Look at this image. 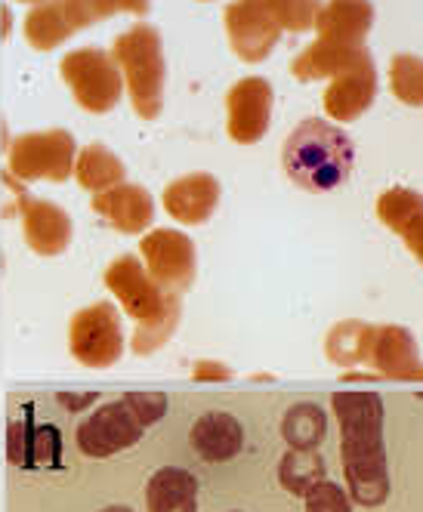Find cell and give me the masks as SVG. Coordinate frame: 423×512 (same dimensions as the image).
I'll use <instances>...</instances> for the list:
<instances>
[{
	"label": "cell",
	"mask_w": 423,
	"mask_h": 512,
	"mask_svg": "<svg viewBox=\"0 0 423 512\" xmlns=\"http://www.w3.org/2000/svg\"><path fill=\"white\" fill-rule=\"evenodd\" d=\"M331 411L340 426V463L346 491L356 506L377 509L390 500V457L383 438V398L377 392H334Z\"/></svg>",
	"instance_id": "1"
},
{
	"label": "cell",
	"mask_w": 423,
	"mask_h": 512,
	"mask_svg": "<svg viewBox=\"0 0 423 512\" xmlns=\"http://www.w3.org/2000/svg\"><path fill=\"white\" fill-rule=\"evenodd\" d=\"M105 287L121 303V309L136 321L133 331V352L152 355L158 352L180 327L183 300L173 290H164L133 253H121L105 269Z\"/></svg>",
	"instance_id": "2"
},
{
	"label": "cell",
	"mask_w": 423,
	"mask_h": 512,
	"mask_svg": "<svg viewBox=\"0 0 423 512\" xmlns=\"http://www.w3.org/2000/svg\"><path fill=\"white\" fill-rule=\"evenodd\" d=\"M281 167L297 189L325 195L340 189L356 167V145L331 121L306 118L281 145Z\"/></svg>",
	"instance_id": "3"
},
{
	"label": "cell",
	"mask_w": 423,
	"mask_h": 512,
	"mask_svg": "<svg viewBox=\"0 0 423 512\" xmlns=\"http://www.w3.org/2000/svg\"><path fill=\"white\" fill-rule=\"evenodd\" d=\"M112 56L121 68L124 90L133 112L143 121H155L164 112L167 59L161 31L149 22H136L112 44Z\"/></svg>",
	"instance_id": "4"
},
{
	"label": "cell",
	"mask_w": 423,
	"mask_h": 512,
	"mask_svg": "<svg viewBox=\"0 0 423 512\" xmlns=\"http://www.w3.org/2000/svg\"><path fill=\"white\" fill-rule=\"evenodd\" d=\"M59 75L72 99L90 115H109L124 96V78L112 50H99V47L68 50L59 62Z\"/></svg>",
	"instance_id": "5"
},
{
	"label": "cell",
	"mask_w": 423,
	"mask_h": 512,
	"mask_svg": "<svg viewBox=\"0 0 423 512\" xmlns=\"http://www.w3.org/2000/svg\"><path fill=\"white\" fill-rule=\"evenodd\" d=\"M75 158L78 142L62 127L19 133L7 149V173L19 182H65L75 173Z\"/></svg>",
	"instance_id": "6"
},
{
	"label": "cell",
	"mask_w": 423,
	"mask_h": 512,
	"mask_svg": "<svg viewBox=\"0 0 423 512\" xmlns=\"http://www.w3.org/2000/svg\"><path fill=\"white\" fill-rule=\"evenodd\" d=\"M112 16H118L115 0H44V4H34L28 10L22 34L31 50L50 53L93 22Z\"/></svg>",
	"instance_id": "7"
},
{
	"label": "cell",
	"mask_w": 423,
	"mask_h": 512,
	"mask_svg": "<svg viewBox=\"0 0 423 512\" xmlns=\"http://www.w3.org/2000/svg\"><path fill=\"white\" fill-rule=\"evenodd\" d=\"M68 352L84 368H112L124 355V321L115 303L99 300L78 309L68 321Z\"/></svg>",
	"instance_id": "8"
},
{
	"label": "cell",
	"mask_w": 423,
	"mask_h": 512,
	"mask_svg": "<svg viewBox=\"0 0 423 512\" xmlns=\"http://www.w3.org/2000/svg\"><path fill=\"white\" fill-rule=\"evenodd\" d=\"M139 260L146 272L173 294H186L198 275L195 241L180 229H149L139 238Z\"/></svg>",
	"instance_id": "9"
},
{
	"label": "cell",
	"mask_w": 423,
	"mask_h": 512,
	"mask_svg": "<svg viewBox=\"0 0 423 512\" xmlns=\"http://www.w3.org/2000/svg\"><path fill=\"white\" fill-rule=\"evenodd\" d=\"M7 182L16 189L13 207L19 213L25 247L38 256H62L72 247V238H75V223H72V216H68V210L59 207L56 201L28 195L25 189H19V179H13L10 173H7Z\"/></svg>",
	"instance_id": "10"
},
{
	"label": "cell",
	"mask_w": 423,
	"mask_h": 512,
	"mask_svg": "<svg viewBox=\"0 0 423 512\" xmlns=\"http://www.w3.org/2000/svg\"><path fill=\"white\" fill-rule=\"evenodd\" d=\"M143 432L146 426L139 423L133 408L124 398H118V401H109V405H99L81 420L78 448L93 460H105V457H115L133 448L139 438H143Z\"/></svg>",
	"instance_id": "11"
},
{
	"label": "cell",
	"mask_w": 423,
	"mask_h": 512,
	"mask_svg": "<svg viewBox=\"0 0 423 512\" xmlns=\"http://www.w3.org/2000/svg\"><path fill=\"white\" fill-rule=\"evenodd\" d=\"M275 90L266 78H241L226 93V133L238 145H257L272 124Z\"/></svg>",
	"instance_id": "12"
},
{
	"label": "cell",
	"mask_w": 423,
	"mask_h": 512,
	"mask_svg": "<svg viewBox=\"0 0 423 512\" xmlns=\"http://www.w3.org/2000/svg\"><path fill=\"white\" fill-rule=\"evenodd\" d=\"M223 28L229 50L248 65L269 59L281 41V25L257 4V0H232L223 10Z\"/></svg>",
	"instance_id": "13"
},
{
	"label": "cell",
	"mask_w": 423,
	"mask_h": 512,
	"mask_svg": "<svg viewBox=\"0 0 423 512\" xmlns=\"http://www.w3.org/2000/svg\"><path fill=\"white\" fill-rule=\"evenodd\" d=\"M223 198V186L214 173H186L180 179H173L161 192V207L173 219V223L183 226H204L210 216L217 213Z\"/></svg>",
	"instance_id": "14"
},
{
	"label": "cell",
	"mask_w": 423,
	"mask_h": 512,
	"mask_svg": "<svg viewBox=\"0 0 423 512\" xmlns=\"http://www.w3.org/2000/svg\"><path fill=\"white\" fill-rule=\"evenodd\" d=\"M374 99H377V65H374L371 53H365L352 68L331 78V84L322 96V105L331 121L352 124L368 112Z\"/></svg>",
	"instance_id": "15"
},
{
	"label": "cell",
	"mask_w": 423,
	"mask_h": 512,
	"mask_svg": "<svg viewBox=\"0 0 423 512\" xmlns=\"http://www.w3.org/2000/svg\"><path fill=\"white\" fill-rule=\"evenodd\" d=\"M90 210L121 235H146L155 223V198L149 189L127 179L105 192H96L90 198Z\"/></svg>",
	"instance_id": "16"
},
{
	"label": "cell",
	"mask_w": 423,
	"mask_h": 512,
	"mask_svg": "<svg viewBox=\"0 0 423 512\" xmlns=\"http://www.w3.org/2000/svg\"><path fill=\"white\" fill-rule=\"evenodd\" d=\"M368 368L383 380L423 383V358L417 340L408 327L380 324L374 331V346L368 355Z\"/></svg>",
	"instance_id": "17"
},
{
	"label": "cell",
	"mask_w": 423,
	"mask_h": 512,
	"mask_svg": "<svg viewBox=\"0 0 423 512\" xmlns=\"http://www.w3.org/2000/svg\"><path fill=\"white\" fill-rule=\"evenodd\" d=\"M374 210L380 223L396 232L405 241L408 253L423 266V195L405 186H393L380 192Z\"/></svg>",
	"instance_id": "18"
},
{
	"label": "cell",
	"mask_w": 423,
	"mask_h": 512,
	"mask_svg": "<svg viewBox=\"0 0 423 512\" xmlns=\"http://www.w3.org/2000/svg\"><path fill=\"white\" fill-rule=\"evenodd\" d=\"M189 445L204 463H229L244 448V426L229 411H207L192 423Z\"/></svg>",
	"instance_id": "19"
},
{
	"label": "cell",
	"mask_w": 423,
	"mask_h": 512,
	"mask_svg": "<svg viewBox=\"0 0 423 512\" xmlns=\"http://www.w3.org/2000/svg\"><path fill=\"white\" fill-rule=\"evenodd\" d=\"M312 28L315 38L365 47L374 28V7L371 0H325Z\"/></svg>",
	"instance_id": "20"
},
{
	"label": "cell",
	"mask_w": 423,
	"mask_h": 512,
	"mask_svg": "<svg viewBox=\"0 0 423 512\" xmlns=\"http://www.w3.org/2000/svg\"><path fill=\"white\" fill-rule=\"evenodd\" d=\"M368 53V47H352V44H337V41H325L315 38L309 47H303L300 56H294L291 62V75L300 84H312V81H331L340 71L352 68L362 56Z\"/></svg>",
	"instance_id": "21"
},
{
	"label": "cell",
	"mask_w": 423,
	"mask_h": 512,
	"mask_svg": "<svg viewBox=\"0 0 423 512\" xmlns=\"http://www.w3.org/2000/svg\"><path fill=\"white\" fill-rule=\"evenodd\" d=\"M146 512H198V479L183 466H161L146 485Z\"/></svg>",
	"instance_id": "22"
},
{
	"label": "cell",
	"mask_w": 423,
	"mask_h": 512,
	"mask_svg": "<svg viewBox=\"0 0 423 512\" xmlns=\"http://www.w3.org/2000/svg\"><path fill=\"white\" fill-rule=\"evenodd\" d=\"M374 331L377 324L359 321V318H349V321H337L328 337H325V355L337 364V368H359L365 364L368 368V355L374 346Z\"/></svg>",
	"instance_id": "23"
},
{
	"label": "cell",
	"mask_w": 423,
	"mask_h": 512,
	"mask_svg": "<svg viewBox=\"0 0 423 512\" xmlns=\"http://www.w3.org/2000/svg\"><path fill=\"white\" fill-rule=\"evenodd\" d=\"M75 182L96 195V192H105V189H112L118 186V182H124L127 176V167L124 161L109 149V145H102V142H90L84 145V149H78V158H75Z\"/></svg>",
	"instance_id": "24"
},
{
	"label": "cell",
	"mask_w": 423,
	"mask_h": 512,
	"mask_svg": "<svg viewBox=\"0 0 423 512\" xmlns=\"http://www.w3.org/2000/svg\"><path fill=\"white\" fill-rule=\"evenodd\" d=\"M325 435H328V414L315 401H297L281 417V438L288 442V448L297 451L322 448Z\"/></svg>",
	"instance_id": "25"
},
{
	"label": "cell",
	"mask_w": 423,
	"mask_h": 512,
	"mask_svg": "<svg viewBox=\"0 0 423 512\" xmlns=\"http://www.w3.org/2000/svg\"><path fill=\"white\" fill-rule=\"evenodd\" d=\"M322 479H328V463L319 448H309V451L288 448L278 463V482L294 497H306L309 488H315Z\"/></svg>",
	"instance_id": "26"
},
{
	"label": "cell",
	"mask_w": 423,
	"mask_h": 512,
	"mask_svg": "<svg viewBox=\"0 0 423 512\" xmlns=\"http://www.w3.org/2000/svg\"><path fill=\"white\" fill-rule=\"evenodd\" d=\"M390 93L408 108H423V59L420 56L399 53L390 59Z\"/></svg>",
	"instance_id": "27"
},
{
	"label": "cell",
	"mask_w": 423,
	"mask_h": 512,
	"mask_svg": "<svg viewBox=\"0 0 423 512\" xmlns=\"http://www.w3.org/2000/svg\"><path fill=\"white\" fill-rule=\"evenodd\" d=\"M257 4L281 25V31L303 34L315 25L322 0H257Z\"/></svg>",
	"instance_id": "28"
},
{
	"label": "cell",
	"mask_w": 423,
	"mask_h": 512,
	"mask_svg": "<svg viewBox=\"0 0 423 512\" xmlns=\"http://www.w3.org/2000/svg\"><path fill=\"white\" fill-rule=\"evenodd\" d=\"M303 503H306V512H356V503H352L349 491L331 479H322L315 488H309Z\"/></svg>",
	"instance_id": "29"
},
{
	"label": "cell",
	"mask_w": 423,
	"mask_h": 512,
	"mask_svg": "<svg viewBox=\"0 0 423 512\" xmlns=\"http://www.w3.org/2000/svg\"><path fill=\"white\" fill-rule=\"evenodd\" d=\"M31 463L34 466H59L62 463V435H59V426H53V423L34 426Z\"/></svg>",
	"instance_id": "30"
},
{
	"label": "cell",
	"mask_w": 423,
	"mask_h": 512,
	"mask_svg": "<svg viewBox=\"0 0 423 512\" xmlns=\"http://www.w3.org/2000/svg\"><path fill=\"white\" fill-rule=\"evenodd\" d=\"M31 438H34L31 414H25V420L10 423V429H7V457H10L13 466L34 469V463H31Z\"/></svg>",
	"instance_id": "31"
},
{
	"label": "cell",
	"mask_w": 423,
	"mask_h": 512,
	"mask_svg": "<svg viewBox=\"0 0 423 512\" xmlns=\"http://www.w3.org/2000/svg\"><path fill=\"white\" fill-rule=\"evenodd\" d=\"M124 401L133 408V414L139 417L146 429L161 423L164 414H167V395L164 392H127Z\"/></svg>",
	"instance_id": "32"
},
{
	"label": "cell",
	"mask_w": 423,
	"mask_h": 512,
	"mask_svg": "<svg viewBox=\"0 0 423 512\" xmlns=\"http://www.w3.org/2000/svg\"><path fill=\"white\" fill-rule=\"evenodd\" d=\"M192 377L198 383H223V380H232V371H229V364L223 361H195V368H192Z\"/></svg>",
	"instance_id": "33"
},
{
	"label": "cell",
	"mask_w": 423,
	"mask_h": 512,
	"mask_svg": "<svg viewBox=\"0 0 423 512\" xmlns=\"http://www.w3.org/2000/svg\"><path fill=\"white\" fill-rule=\"evenodd\" d=\"M56 401L72 414H81L87 411L90 405H96L99 401V392H56Z\"/></svg>",
	"instance_id": "34"
},
{
	"label": "cell",
	"mask_w": 423,
	"mask_h": 512,
	"mask_svg": "<svg viewBox=\"0 0 423 512\" xmlns=\"http://www.w3.org/2000/svg\"><path fill=\"white\" fill-rule=\"evenodd\" d=\"M118 13H130V16H146L152 10V0H115Z\"/></svg>",
	"instance_id": "35"
},
{
	"label": "cell",
	"mask_w": 423,
	"mask_h": 512,
	"mask_svg": "<svg viewBox=\"0 0 423 512\" xmlns=\"http://www.w3.org/2000/svg\"><path fill=\"white\" fill-rule=\"evenodd\" d=\"M102 512H133L130 506H105Z\"/></svg>",
	"instance_id": "36"
},
{
	"label": "cell",
	"mask_w": 423,
	"mask_h": 512,
	"mask_svg": "<svg viewBox=\"0 0 423 512\" xmlns=\"http://www.w3.org/2000/svg\"><path fill=\"white\" fill-rule=\"evenodd\" d=\"M16 4H31L34 7V4H44V0H16Z\"/></svg>",
	"instance_id": "37"
},
{
	"label": "cell",
	"mask_w": 423,
	"mask_h": 512,
	"mask_svg": "<svg viewBox=\"0 0 423 512\" xmlns=\"http://www.w3.org/2000/svg\"><path fill=\"white\" fill-rule=\"evenodd\" d=\"M198 4H210V0H198Z\"/></svg>",
	"instance_id": "38"
},
{
	"label": "cell",
	"mask_w": 423,
	"mask_h": 512,
	"mask_svg": "<svg viewBox=\"0 0 423 512\" xmlns=\"http://www.w3.org/2000/svg\"><path fill=\"white\" fill-rule=\"evenodd\" d=\"M232 512H241V509H232Z\"/></svg>",
	"instance_id": "39"
}]
</instances>
